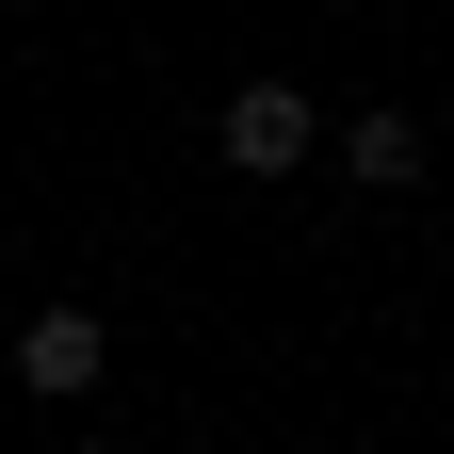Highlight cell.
Here are the masks:
<instances>
[{
    "label": "cell",
    "mask_w": 454,
    "mask_h": 454,
    "mask_svg": "<svg viewBox=\"0 0 454 454\" xmlns=\"http://www.w3.org/2000/svg\"><path fill=\"white\" fill-rule=\"evenodd\" d=\"M17 389H98V325H82V309H49V325L17 340Z\"/></svg>",
    "instance_id": "cell-2"
},
{
    "label": "cell",
    "mask_w": 454,
    "mask_h": 454,
    "mask_svg": "<svg viewBox=\"0 0 454 454\" xmlns=\"http://www.w3.org/2000/svg\"><path fill=\"white\" fill-rule=\"evenodd\" d=\"M227 162H244V179H293V162L325 146V114L293 98V82H244V98H227V130H211Z\"/></svg>",
    "instance_id": "cell-1"
},
{
    "label": "cell",
    "mask_w": 454,
    "mask_h": 454,
    "mask_svg": "<svg viewBox=\"0 0 454 454\" xmlns=\"http://www.w3.org/2000/svg\"><path fill=\"white\" fill-rule=\"evenodd\" d=\"M340 162H357L373 195H406L422 179V130H406V114H340Z\"/></svg>",
    "instance_id": "cell-3"
}]
</instances>
